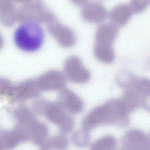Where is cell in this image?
<instances>
[{"label": "cell", "mask_w": 150, "mask_h": 150, "mask_svg": "<svg viewBox=\"0 0 150 150\" xmlns=\"http://www.w3.org/2000/svg\"><path fill=\"white\" fill-rule=\"evenodd\" d=\"M128 114L120 99H112L93 108L82 121L86 128L126 120Z\"/></svg>", "instance_id": "cell-1"}, {"label": "cell", "mask_w": 150, "mask_h": 150, "mask_svg": "<svg viewBox=\"0 0 150 150\" xmlns=\"http://www.w3.org/2000/svg\"><path fill=\"white\" fill-rule=\"evenodd\" d=\"M33 112L43 116L58 126L62 131L68 130L74 124L73 117L57 101H52L43 98L37 99L31 105Z\"/></svg>", "instance_id": "cell-2"}, {"label": "cell", "mask_w": 150, "mask_h": 150, "mask_svg": "<svg viewBox=\"0 0 150 150\" xmlns=\"http://www.w3.org/2000/svg\"><path fill=\"white\" fill-rule=\"evenodd\" d=\"M44 38V31L40 23L30 20H25L18 26L14 35L17 46L27 52H34L39 49Z\"/></svg>", "instance_id": "cell-3"}, {"label": "cell", "mask_w": 150, "mask_h": 150, "mask_svg": "<svg viewBox=\"0 0 150 150\" xmlns=\"http://www.w3.org/2000/svg\"><path fill=\"white\" fill-rule=\"evenodd\" d=\"M64 74L72 83L83 84L91 78L89 71L83 65L80 59L76 57H70L66 60L64 66Z\"/></svg>", "instance_id": "cell-4"}, {"label": "cell", "mask_w": 150, "mask_h": 150, "mask_svg": "<svg viewBox=\"0 0 150 150\" xmlns=\"http://www.w3.org/2000/svg\"><path fill=\"white\" fill-rule=\"evenodd\" d=\"M40 91H60L65 88L67 80L64 74L59 71L51 70L35 79Z\"/></svg>", "instance_id": "cell-5"}, {"label": "cell", "mask_w": 150, "mask_h": 150, "mask_svg": "<svg viewBox=\"0 0 150 150\" xmlns=\"http://www.w3.org/2000/svg\"><path fill=\"white\" fill-rule=\"evenodd\" d=\"M35 79H31L13 84L9 96L14 100L23 102L39 97L41 94Z\"/></svg>", "instance_id": "cell-6"}, {"label": "cell", "mask_w": 150, "mask_h": 150, "mask_svg": "<svg viewBox=\"0 0 150 150\" xmlns=\"http://www.w3.org/2000/svg\"><path fill=\"white\" fill-rule=\"evenodd\" d=\"M82 6L81 15L86 21L95 23L102 22L106 18L107 12L104 6L97 1H82L77 2Z\"/></svg>", "instance_id": "cell-7"}, {"label": "cell", "mask_w": 150, "mask_h": 150, "mask_svg": "<svg viewBox=\"0 0 150 150\" xmlns=\"http://www.w3.org/2000/svg\"><path fill=\"white\" fill-rule=\"evenodd\" d=\"M58 102L71 114H76L82 112L84 108L82 100L70 89L64 88L60 91Z\"/></svg>", "instance_id": "cell-8"}, {"label": "cell", "mask_w": 150, "mask_h": 150, "mask_svg": "<svg viewBox=\"0 0 150 150\" xmlns=\"http://www.w3.org/2000/svg\"><path fill=\"white\" fill-rule=\"evenodd\" d=\"M48 23V30L61 45L69 47L74 44L76 38L69 28L60 23L55 18Z\"/></svg>", "instance_id": "cell-9"}, {"label": "cell", "mask_w": 150, "mask_h": 150, "mask_svg": "<svg viewBox=\"0 0 150 150\" xmlns=\"http://www.w3.org/2000/svg\"><path fill=\"white\" fill-rule=\"evenodd\" d=\"M28 140L25 133L15 126L10 130L0 132V149L1 150H11L21 142Z\"/></svg>", "instance_id": "cell-10"}, {"label": "cell", "mask_w": 150, "mask_h": 150, "mask_svg": "<svg viewBox=\"0 0 150 150\" xmlns=\"http://www.w3.org/2000/svg\"><path fill=\"white\" fill-rule=\"evenodd\" d=\"M118 26L112 23H107L100 25L95 35V44L112 46L118 32Z\"/></svg>", "instance_id": "cell-11"}, {"label": "cell", "mask_w": 150, "mask_h": 150, "mask_svg": "<svg viewBox=\"0 0 150 150\" xmlns=\"http://www.w3.org/2000/svg\"><path fill=\"white\" fill-rule=\"evenodd\" d=\"M125 141L127 150H148L147 138L139 131L135 130L129 132L126 137Z\"/></svg>", "instance_id": "cell-12"}, {"label": "cell", "mask_w": 150, "mask_h": 150, "mask_svg": "<svg viewBox=\"0 0 150 150\" xmlns=\"http://www.w3.org/2000/svg\"><path fill=\"white\" fill-rule=\"evenodd\" d=\"M132 12L129 5L120 4L115 6L111 10L109 16L112 23L117 26L125 25L131 18Z\"/></svg>", "instance_id": "cell-13"}, {"label": "cell", "mask_w": 150, "mask_h": 150, "mask_svg": "<svg viewBox=\"0 0 150 150\" xmlns=\"http://www.w3.org/2000/svg\"><path fill=\"white\" fill-rule=\"evenodd\" d=\"M30 138L36 145L42 144L47 136L48 128L45 124L38 120L30 127Z\"/></svg>", "instance_id": "cell-14"}, {"label": "cell", "mask_w": 150, "mask_h": 150, "mask_svg": "<svg viewBox=\"0 0 150 150\" xmlns=\"http://www.w3.org/2000/svg\"><path fill=\"white\" fill-rule=\"evenodd\" d=\"M93 52L96 57L102 62L110 63L114 60L115 54L112 46L95 44Z\"/></svg>", "instance_id": "cell-15"}, {"label": "cell", "mask_w": 150, "mask_h": 150, "mask_svg": "<svg viewBox=\"0 0 150 150\" xmlns=\"http://www.w3.org/2000/svg\"><path fill=\"white\" fill-rule=\"evenodd\" d=\"M138 79L132 72L122 71L117 74L116 77V81L119 86L126 90L133 86Z\"/></svg>", "instance_id": "cell-16"}, {"label": "cell", "mask_w": 150, "mask_h": 150, "mask_svg": "<svg viewBox=\"0 0 150 150\" xmlns=\"http://www.w3.org/2000/svg\"><path fill=\"white\" fill-rule=\"evenodd\" d=\"M116 144L115 139L111 136H106L99 139L92 146L91 150H112Z\"/></svg>", "instance_id": "cell-17"}, {"label": "cell", "mask_w": 150, "mask_h": 150, "mask_svg": "<svg viewBox=\"0 0 150 150\" xmlns=\"http://www.w3.org/2000/svg\"><path fill=\"white\" fill-rule=\"evenodd\" d=\"M149 80L145 78L138 79L132 88L142 96L148 98L150 95Z\"/></svg>", "instance_id": "cell-18"}, {"label": "cell", "mask_w": 150, "mask_h": 150, "mask_svg": "<svg viewBox=\"0 0 150 150\" xmlns=\"http://www.w3.org/2000/svg\"><path fill=\"white\" fill-rule=\"evenodd\" d=\"M53 147L58 150H64L67 147L68 141L65 137L62 135L55 136L50 141Z\"/></svg>", "instance_id": "cell-19"}, {"label": "cell", "mask_w": 150, "mask_h": 150, "mask_svg": "<svg viewBox=\"0 0 150 150\" xmlns=\"http://www.w3.org/2000/svg\"><path fill=\"white\" fill-rule=\"evenodd\" d=\"M150 0H132L129 6L132 12L139 13L145 10L150 3Z\"/></svg>", "instance_id": "cell-20"}, {"label": "cell", "mask_w": 150, "mask_h": 150, "mask_svg": "<svg viewBox=\"0 0 150 150\" xmlns=\"http://www.w3.org/2000/svg\"><path fill=\"white\" fill-rule=\"evenodd\" d=\"M11 82L9 80L0 78V94L6 95L11 85Z\"/></svg>", "instance_id": "cell-21"}, {"label": "cell", "mask_w": 150, "mask_h": 150, "mask_svg": "<svg viewBox=\"0 0 150 150\" xmlns=\"http://www.w3.org/2000/svg\"><path fill=\"white\" fill-rule=\"evenodd\" d=\"M42 146L41 150H52L53 147L52 146L50 142L47 143H44Z\"/></svg>", "instance_id": "cell-22"}, {"label": "cell", "mask_w": 150, "mask_h": 150, "mask_svg": "<svg viewBox=\"0 0 150 150\" xmlns=\"http://www.w3.org/2000/svg\"><path fill=\"white\" fill-rule=\"evenodd\" d=\"M0 150H1L0 149Z\"/></svg>", "instance_id": "cell-23"}]
</instances>
